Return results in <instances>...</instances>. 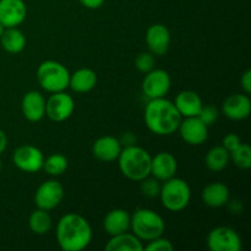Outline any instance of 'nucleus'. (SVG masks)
<instances>
[{"instance_id":"nucleus-25","label":"nucleus","mask_w":251,"mask_h":251,"mask_svg":"<svg viewBox=\"0 0 251 251\" xmlns=\"http://www.w3.org/2000/svg\"><path fill=\"white\" fill-rule=\"evenodd\" d=\"M229 152L223 146H215L206 154V167L211 172H222L229 163Z\"/></svg>"},{"instance_id":"nucleus-6","label":"nucleus","mask_w":251,"mask_h":251,"mask_svg":"<svg viewBox=\"0 0 251 251\" xmlns=\"http://www.w3.org/2000/svg\"><path fill=\"white\" fill-rule=\"evenodd\" d=\"M162 205L172 212L183 211L189 205L191 190L189 184L180 178H171L163 183L159 193Z\"/></svg>"},{"instance_id":"nucleus-2","label":"nucleus","mask_w":251,"mask_h":251,"mask_svg":"<svg viewBox=\"0 0 251 251\" xmlns=\"http://www.w3.org/2000/svg\"><path fill=\"white\" fill-rule=\"evenodd\" d=\"M144 118L150 131L159 136L176 132L183 119L174 103L164 97L150 100L145 108Z\"/></svg>"},{"instance_id":"nucleus-24","label":"nucleus","mask_w":251,"mask_h":251,"mask_svg":"<svg viewBox=\"0 0 251 251\" xmlns=\"http://www.w3.org/2000/svg\"><path fill=\"white\" fill-rule=\"evenodd\" d=\"M0 43L4 50L10 54L21 53L26 47V37L16 27L5 28L4 33L0 37Z\"/></svg>"},{"instance_id":"nucleus-33","label":"nucleus","mask_w":251,"mask_h":251,"mask_svg":"<svg viewBox=\"0 0 251 251\" xmlns=\"http://www.w3.org/2000/svg\"><path fill=\"white\" fill-rule=\"evenodd\" d=\"M240 144H242V141H240V137L238 136L237 134H228L226 135L225 139H223L222 146L230 153V152H232L233 150L237 149Z\"/></svg>"},{"instance_id":"nucleus-3","label":"nucleus","mask_w":251,"mask_h":251,"mask_svg":"<svg viewBox=\"0 0 251 251\" xmlns=\"http://www.w3.org/2000/svg\"><path fill=\"white\" fill-rule=\"evenodd\" d=\"M151 154L142 147L129 146L122 149L118 164L123 176L134 181H141L151 174Z\"/></svg>"},{"instance_id":"nucleus-34","label":"nucleus","mask_w":251,"mask_h":251,"mask_svg":"<svg viewBox=\"0 0 251 251\" xmlns=\"http://www.w3.org/2000/svg\"><path fill=\"white\" fill-rule=\"evenodd\" d=\"M240 85H242V88L244 90V92L247 95H250L251 93V70H247L242 75V78H240Z\"/></svg>"},{"instance_id":"nucleus-27","label":"nucleus","mask_w":251,"mask_h":251,"mask_svg":"<svg viewBox=\"0 0 251 251\" xmlns=\"http://www.w3.org/2000/svg\"><path fill=\"white\" fill-rule=\"evenodd\" d=\"M47 174L53 176H61L68 169V158L61 153H53L44 159L43 168Z\"/></svg>"},{"instance_id":"nucleus-4","label":"nucleus","mask_w":251,"mask_h":251,"mask_svg":"<svg viewBox=\"0 0 251 251\" xmlns=\"http://www.w3.org/2000/svg\"><path fill=\"white\" fill-rule=\"evenodd\" d=\"M130 228L140 240L150 242L162 237L166 229L163 217L156 211L149 208H137L130 217Z\"/></svg>"},{"instance_id":"nucleus-9","label":"nucleus","mask_w":251,"mask_h":251,"mask_svg":"<svg viewBox=\"0 0 251 251\" xmlns=\"http://www.w3.org/2000/svg\"><path fill=\"white\" fill-rule=\"evenodd\" d=\"M15 166L26 173H36L43 168L44 156L39 149L32 145H22L12 154Z\"/></svg>"},{"instance_id":"nucleus-26","label":"nucleus","mask_w":251,"mask_h":251,"mask_svg":"<svg viewBox=\"0 0 251 251\" xmlns=\"http://www.w3.org/2000/svg\"><path fill=\"white\" fill-rule=\"evenodd\" d=\"M29 229L34 233V234L43 235L48 233L51 228V218L49 216L48 211L46 210H38L33 211L29 216L28 220Z\"/></svg>"},{"instance_id":"nucleus-8","label":"nucleus","mask_w":251,"mask_h":251,"mask_svg":"<svg viewBox=\"0 0 251 251\" xmlns=\"http://www.w3.org/2000/svg\"><path fill=\"white\" fill-rule=\"evenodd\" d=\"M74 110H75L74 98L64 91L53 93L48 100H46V115L53 122H65L73 115Z\"/></svg>"},{"instance_id":"nucleus-22","label":"nucleus","mask_w":251,"mask_h":251,"mask_svg":"<svg viewBox=\"0 0 251 251\" xmlns=\"http://www.w3.org/2000/svg\"><path fill=\"white\" fill-rule=\"evenodd\" d=\"M97 85V75L93 70L87 68L78 69L71 75L69 87L77 93H87Z\"/></svg>"},{"instance_id":"nucleus-14","label":"nucleus","mask_w":251,"mask_h":251,"mask_svg":"<svg viewBox=\"0 0 251 251\" xmlns=\"http://www.w3.org/2000/svg\"><path fill=\"white\" fill-rule=\"evenodd\" d=\"M146 43L152 54L164 55L171 44V32L164 25H152L146 32Z\"/></svg>"},{"instance_id":"nucleus-31","label":"nucleus","mask_w":251,"mask_h":251,"mask_svg":"<svg viewBox=\"0 0 251 251\" xmlns=\"http://www.w3.org/2000/svg\"><path fill=\"white\" fill-rule=\"evenodd\" d=\"M154 64L156 61H154L152 53H140L135 59V65H136L137 70L145 74L154 69Z\"/></svg>"},{"instance_id":"nucleus-28","label":"nucleus","mask_w":251,"mask_h":251,"mask_svg":"<svg viewBox=\"0 0 251 251\" xmlns=\"http://www.w3.org/2000/svg\"><path fill=\"white\" fill-rule=\"evenodd\" d=\"M232 161L238 168L249 169L251 167V149L248 144H240L229 153Z\"/></svg>"},{"instance_id":"nucleus-11","label":"nucleus","mask_w":251,"mask_h":251,"mask_svg":"<svg viewBox=\"0 0 251 251\" xmlns=\"http://www.w3.org/2000/svg\"><path fill=\"white\" fill-rule=\"evenodd\" d=\"M64 198V188L59 181L47 180L42 183L34 194V203L38 208L50 211L59 206Z\"/></svg>"},{"instance_id":"nucleus-38","label":"nucleus","mask_w":251,"mask_h":251,"mask_svg":"<svg viewBox=\"0 0 251 251\" xmlns=\"http://www.w3.org/2000/svg\"><path fill=\"white\" fill-rule=\"evenodd\" d=\"M4 31H5V27L2 26L1 24H0V37L2 36V33H4Z\"/></svg>"},{"instance_id":"nucleus-23","label":"nucleus","mask_w":251,"mask_h":251,"mask_svg":"<svg viewBox=\"0 0 251 251\" xmlns=\"http://www.w3.org/2000/svg\"><path fill=\"white\" fill-rule=\"evenodd\" d=\"M104 249L105 251H142L144 244L136 235L125 232L113 235L105 244Z\"/></svg>"},{"instance_id":"nucleus-12","label":"nucleus","mask_w":251,"mask_h":251,"mask_svg":"<svg viewBox=\"0 0 251 251\" xmlns=\"http://www.w3.org/2000/svg\"><path fill=\"white\" fill-rule=\"evenodd\" d=\"M178 130L181 139L186 144L193 146L203 144L208 136V126L203 124L199 117H190L185 118V120H181Z\"/></svg>"},{"instance_id":"nucleus-15","label":"nucleus","mask_w":251,"mask_h":251,"mask_svg":"<svg viewBox=\"0 0 251 251\" xmlns=\"http://www.w3.org/2000/svg\"><path fill=\"white\" fill-rule=\"evenodd\" d=\"M223 114L230 120L247 119L251 112V100L249 95H232L223 102Z\"/></svg>"},{"instance_id":"nucleus-29","label":"nucleus","mask_w":251,"mask_h":251,"mask_svg":"<svg viewBox=\"0 0 251 251\" xmlns=\"http://www.w3.org/2000/svg\"><path fill=\"white\" fill-rule=\"evenodd\" d=\"M161 184H159V180L156 178H149L146 176L145 179L141 180V185H140V189H141V193L144 194L145 196L150 199H153L159 196V193H161Z\"/></svg>"},{"instance_id":"nucleus-7","label":"nucleus","mask_w":251,"mask_h":251,"mask_svg":"<svg viewBox=\"0 0 251 251\" xmlns=\"http://www.w3.org/2000/svg\"><path fill=\"white\" fill-rule=\"evenodd\" d=\"M207 248L211 251H240L242 239L234 229L229 227H217L207 235Z\"/></svg>"},{"instance_id":"nucleus-20","label":"nucleus","mask_w":251,"mask_h":251,"mask_svg":"<svg viewBox=\"0 0 251 251\" xmlns=\"http://www.w3.org/2000/svg\"><path fill=\"white\" fill-rule=\"evenodd\" d=\"M174 105L181 117L190 118L198 117L203 104L198 93L194 91H183L176 97Z\"/></svg>"},{"instance_id":"nucleus-37","label":"nucleus","mask_w":251,"mask_h":251,"mask_svg":"<svg viewBox=\"0 0 251 251\" xmlns=\"http://www.w3.org/2000/svg\"><path fill=\"white\" fill-rule=\"evenodd\" d=\"M6 146H7L6 134H5V132L0 129V154H1L5 150H6Z\"/></svg>"},{"instance_id":"nucleus-18","label":"nucleus","mask_w":251,"mask_h":251,"mask_svg":"<svg viewBox=\"0 0 251 251\" xmlns=\"http://www.w3.org/2000/svg\"><path fill=\"white\" fill-rule=\"evenodd\" d=\"M122 144L114 136H103L96 140L92 147L93 156L102 162H113L118 159L122 152Z\"/></svg>"},{"instance_id":"nucleus-36","label":"nucleus","mask_w":251,"mask_h":251,"mask_svg":"<svg viewBox=\"0 0 251 251\" xmlns=\"http://www.w3.org/2000/svg\"><path fill=\"white\" fill-rule=\"evenodd\" d=\"M81 2V5L87 9L91 10H96V9H100V6L103 5L104 0H78Z\"/></svg>"},{"instance_id":"nucleus-39","label":"nucleus","mask_w":251,"mask_h":251,"mask_svg":"<svg viewBox=\"0 0 251 251\" xmlns=\"http://www.w3.org/2000/svg\"><path fill=\"white\" fill-rule=\"evenodd\" d=\"M0 169H1V161H0Z\"/></svg>"},{"instance_id":"nucleus-5","label":"nucleus","mask_w":251,"mask_h":251,"mask_svg":"<svg viewBox=\"0 0 251 251\" xmlns=\"http://www.w3.org/2000/svg\"><path fill=\"white\" fill-rule=\"evenodd\" d=\"M37 80L47 92H61L69 87L70 73L63 64L55 60H46L37 69Z\"/></svg>"},{"instance_id":"nucleus-17","label":"nucleus","mask_w":251,"mask_h":251,"mask_svg":"<svg viewBox=\"0 0 251 251\" xmlns=\"http://www.w3.org/2000/svg\"><path fill=\"white\" fill-rule=\"evenodd\" d=\"M21 109L22 114L28 122H39L46 115V98L37 91L27 92L22 98Z\"/></svg>"},{"instance_id":"nucleus-10","label":"nucleus","mask_w":251,"mask_h":251,"mask_svg":"<svg viewBox=\"0 0 251 251\" xmlns=\"http://www.w3.org/2000/svg\"><path fill=\"white\" fill-rule=\"evenodd\" d=\"M171 90V76L166 70L152 69L142 81V91L150 100L162 98Z\"/></svg>"},{"instance_id":"nucleus-19","label":"nucleus","mask_w":251,"mask_h":251,"mask_svg":"<svg viewBox=\"0 0 251 251\" xmlns=\"http://www.w3.org/2000/svg\"><path fill=\"white\" fill-rule=\"evenodd\" d=\"M201 198H202L203 203L206 206L212 208H218L226 206L229 202L230 193L226 184L221 183V181H215V183L207 184L203 188Z\"/></svg>"},{"instance_id":"nucleus-21","label":"nucleus","mask_w":251,"mask_h":251,"mask_svg":"<svg viewBox=\"0 0 251 251\" xmlns=\"http://www.w3.org/2000/svg\"><path fill=\"white\" fill-rule=\"evenodd\" d=\"M103 227L110 237L127 232L130 228V215L122 208L109 211L103 221Z\"/></svg>"},{"instance_id":"nucleus-16","label":"nucleus","mask_w":251,"mask_h":251,"mask_svg":"<svg viewBox=\"0 0 251 251\" xmlns=\"http://www.w3.org/2000/svg\"><path fill=\"white\" fill-rule=\"evenodd\" d=\"M178 169L176 157L169 152H159L151 159V174L159 181L173 178Z\"/></svg>"},{"instance_id":"nucleus-1","label":"nucleus","mask_w":251,"mask_h":251,"mask_svg":"<svg viewBox=\"0 0 251 251\" xmlns=\"http://www.w3.org/2000/svg\"><path fill=\"white\" fill-rule=\"evenodd\" d=\"M56 242L64 251H81L90 245L92 229L85 217L77 213H68L56 226Z\"/></svg>"},{"instance_id":"nucleus-30","label":"nucleus","mask_w":251,"mask_h":251,"mask_svg":"<svg viewBox=\"0 0 251 251\" xmlns=\"http://www.w3.org/2000/svg\"><path fill=\"white\" fill-rule=\"evenodd\" d=\"M218 114H220V112H218L217 107L213 104H208V105H202V108H201L198 117L200 118V120L203 123V124H206L207 126H211V125H213L216 123V120H217L218 118Z\"/></svg>"},{"instance_id":"nucleus-35","label":"nucleus","mask_w":251,"mask_h":251,"mask_svg":"<svg viewBox=\"0 0 251 251\" xmlns=\"http://www.w3.org/2000/svg\"><path fill=\"white\" fill-rule=\"evenodd\" d=\"M119 141L120 144H122V146L124 147L134 146V145L136 144V136H135V134H132V132H126Z\"/></svg>"},{"instance_id":"nucleus-32","label":"nucleus","mask_w":251,"mask_h":251,"mask_svg":"<svg viewBox=\"0 0 251 251\" xmlns=\"http://www.w3.org/2000/svg\"><path fill=\"white\" fill-rule=\"evenodd\" d=\"M146 251H172L174 250L173 244L166 238L158 237L156 239L150 240L149 244L144 248Z\"/></svg>"},{"instance_id":"nucleus-13","label":"nucleus","mask_w":251,"mask_h":251,"mask_svg":"<svg viewBox=\"0 0 251 251\" xmlns=\"http://www.w3.org/2000/svg\"><path fill=\"white\" fill-rule=\"evenodd\" d=\"M26 15L27 7L24 0H0V24L5 28L21 25Z\"/></svg>"}]
</instances>
